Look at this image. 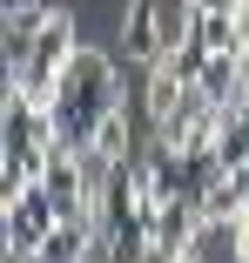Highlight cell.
I'll use <instances>...</instances> for the list:
<instances>
[{
    "label": "cell",
    "instance_id": "obj_4",
    "mask_svg": "<svg viewBox=\"0 0 249 263\" xmlns=\"http://www.w3.org/2000/svg\"><path fill=\"white\" fill-rule=\"evenodd\" d=\"M195 47H202V54H236V61H242V34H236V0L195 7Z\"/></svg>",
    "mask_w": 249,
    "mask_h": 263
},
{
    "label": "cell",
    "instance_id": "obj_2",
    "mask_svg": "<svg viewBox=\"0 0 249 263\" xmlns=\"http://www.w3.org/2000/svg\"><path fill=\"white\" fill-rule=\"evenodd\" d=\"M54 230H61V209L47 202V189L7 196V256L14 263H34L47 243H54Z\"/></svg>",
    "mask_w": 249,
    "mask_h": 263
},
{
    "label": "cell",
    "instance_id": "obj_5",
    "mask_svg": "<svg viewBox=\"0 0 249 263\" xmlns=\"http://www.w3.org/2000/svg\"><path fill=\"white\" fill-rule=\"evenodd\" d=\"M222 182H229V169H222V155H216V148H195V155H182V202L195 209V216H202V202H209Z\"/></svg>",
    "mask_w": 249,
    "mask_h": 263
},
{
    "label": "cell",
    "instance_id": "obj_10",
    "mask_svg": "<svg viewBox=\"0 0 249 263\" xmlns=\"http://www.w3.org/2000/svg\"><path fill=\"white\" fill-rule=\"evenodd\" d=\"M216 155H222L229 176L249 169V108H229V122H222V135H216Z\"/></svg>",
    "mask_w": 249,
    "mask_h": 263
},
{
    "label": "cell",
    "instance_id": "obj_7",
    "mask_svg": "<svg viewBox=\"0 0 249 263\" xmlns=\"http://www.w3.org/2000/svg\"><path fill=\"white\" fill-rule=\"evenodd\" d=\"M94 155H101L108 169H128L135 155H141V142H135V101H128V108H115L101 128H94Z\"/></svg>",
    "mask_w": 249,
    "mask_h": 263
},
{
    "label": "cell",
    "instance_id": "obj_3",
    "mask_svg": "<svg viewBox=\"0 0 249 263\" xmlns=\"http://www.w3.org/2000/svg\"><path fill=\"white\" fill-rule=\"evenodd\" d=\"M121 54H128L141 74L169 61V47H162V7H155V0H135V7H121Z\"/></svg>",
    "mask_w": 249,
    "mask_h": 263
},
{
    "label": "cell",
    "instance_id": "obj_11",
    "mask_svg": "<svg viewBox=\"0 0 249 263\" xmlns=\"http://www.w3.org/2000/svg\"><path fill=\"white\" fill-rule=\"evenodd\" d=\"M242 216H249V196H242L236 182H222V189L202 202V230H236Z\"/></svg>",
    "mask_w": 249,
    "mask_h": 263
},
{
    "label": "cell",
    "instance_id": "obj_6",
    "mask_svg": "<svg viewBox=\"0 0 249 263\" xmlns=\"http://www.w3.org/2000/svg\"><path fill=\"white\" fill-rule=\"evenodd\" d=\"M148 128H162V122H175V108L189 101V74L175 68V61H162V68H148Z\"/></svg>",
    "mask_w": 249,
    "mask_h": 263
},
{
    "label": "cell",
    "instance_id": "obj_8",
    "mask_svg": "<svg viewBox=\"0 0 249 263\" xmlns=\"http://www.w3.org/2000/svg\"><path fill=\"white\" fill-rule=\"evenodd\" d=\"M148 256H155L148 216H135V223H115V230H101V263H148Z\"/></svg>",
    "mask_w": 249,
    "mask_h": 263
},
{
    "label": "cell",
    "instance_id": "obj_9",
    "mask_svg": "<svg viewBox=\"0 0 249 263\" xmlns=\"http://www.w3.org/2000/svg\"><path fill=\"white\" fill-rule=\"evenodd\" d=\"M195 95H209L216 108H236V54H209L195 74Z\"/></svg>",
    "mask_w": 249,
    "mask_h": 263
},
{
    "label": "cell",
    "instance_id": "obj_14",
    "mask_svg": "<svg viewBox=\"0 0 249 263\" xmlns=\"http://www.w3.org/2000/svg\"><path fill=\"white\" fill-rule=\"evenodd\" d=\"M182 263H209V256H202V250H195V256H182Z\"/></svg>",
    "mask_w": 249,
    "mask_h": 263
},
{
    "label": "cell",
    "instance_id": "obj_13",
    "mask_svg": "<svg viewBox=\"0 0 249 263\" xmlns=\"http://www.w3.org/2000/svg\"><path fill=\"white\" fill-rule=\"evenodd\" d=\"M236 34H242V54H249V0H236Z\"/></svg>",
    "mask_w": 249,
    "mask_h": 263
},
{
    "label": "cell",
    "instance_id": "obj_1",
    "mask_svg": "<svg viewBox=\"0 0 249 263\" xmlns=\"http://www.w3.org/2000/svg\"><path fill=\"white\" fill-rule=\"evenodd\" d=\"M115 108H128L115 54H101V47H81V54H74V68L61 74V95H54L61 148H94V128H101Z\"/></svg>",
    "mask_w": 249,
    "mask_h": 263
},
{
    "label": "cell",
    "instance_id": "obj_12",
    "mask_svg": "<svg viewBox=\"0 0 249 263\" xmlns=\"http://www.w3.org/2000/svg\"><path fill=\"white\" fill-rule=\"evenodd\" d=\"M229 256H236V263H249V216L229 230Z\"/></svg>",
    "mask_w": 249,
    "mask_h": 263
}]
</instances>
